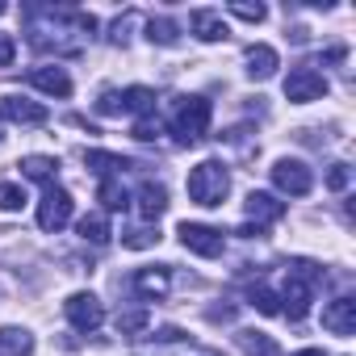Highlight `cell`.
Here are the masks:
<instances>
[{
  "label": "cell",
  "mask_w": 356,
  "mask_h": 356,
  "mask_svg": "<svg viewBox=\"0 0 356 356\" xmlns=\"http://www.w3.org/2000/svg\"><path fill=\"white\" fill-rule=\"evenodd\" d=\"M243 206H248V218H252L256 227H264V222H281V218H285V202H277L273 193H260V189L248 193Z\"/></svg>",
  "instance_id": "8fae6325"
},
{
  "label": "cell",
  "mask_w": 356,
  "mask_h": 356,
  "mask_svg": "<svg viewBox=\"0 0 356 356\" xmlns=\"http://www.w3.org/2000/svg\"><path fill=\"white\" fill-rule=\"evenodd\" d=\"M63 314H67V323L76 327V331H97L101 323H105V306H101V298L97 293H72L67 302H63Z\"/></svg>",
  "instance_id": "5b68a950"
},
{
  "label": "cell",
  "mask_w": 356,
  "mask_h": 356,
  "mask_svg": "<svg viewBox=\"0 0 356 356\" xmlns=\"http://www.w3.org/2000/svg\"><path fill=\"white\" fill-rule=\"evenodd\" d=\"M0 113H5L9 122H22V126H42V122L51 118L47 105H38V101H30V97H17V92L0 97Z\"/></svg>",
  "instance_id": "9c48e42d"
},
{
  "label": "cell",
  "mask_w": 356,
  "mask_h": 356,
  "mask_svg": "<svg viewBox=\"0 0 356 356\" xmlns=\"http://www.w3.org/2000/svg\"><path fill=\"white\" fill-rule=\"evenodd\" d=\"M163 210H168V189L155 185V181H147V185L138 189V214H143L147 222H155Z\"/></svg>",
  "instance_id": "9a60e30c"
},
{
  "label": "cell",
  "mask_w": 356,
  "mask_h": 356,
  "mask_svg": "<svg viewBox=\"0 0 356 356\" xmlns=\"http://www.w3.org/2000/svg\"><path fill=\"white\" fill-rule=\"evenodd\" d=\"M134 26H138V13H134V9H130V13H122V17H118V22L109 26V42H113V47H126V42H130V30H134Z\"/></svg>",
  "instance_id": "484cf974"
},
{
  "label": "cell",
  "mask_w": 356,
  "mask_h": 356,
  "mask_svg": "<svg viewBox=\"0 0 356 356\" xmlns=\"http://www.w3.org/2000/svg\"><path fill=\"white\" fill-rule=\"evenodd\" d=\"M323 327L331 331V335H352L356 331V298H335V302H327L323 306Z\"/></svg>",
  "instance_id": "30bf717a"
},
{
  "label": "cell",
  "mask_w": 356,
  "mask_h": 356,
  "mask_svg": "<svg viewBox=\"0 0 356 356\" xmlns=\"http://www.w3.org/2000/svg\"><path fill=\"white\" fill-rule=\"evenodd\" d=\"M147 327H151V314H147V310L118 314V331H122V335H138V331H147Z\"/></svg>",
  "instance_id": "83f0119b"
},
{
  "label": "cell",
  "mask_w": 356,
  "mask_h": 356,
  "mask_svg": "<svg viewBox=\"0 0 356 356\" xmlns=\"http://www.w3.org/2000/svg\"><path fill=\"white\" fill-rule=\"evenodd\" d=\"M314 281H318V268L314 264H293L289 277H285V293H281V314H289V323H302L310 314V302H314Z\"/></svg>",
  "instance_id": "7a4b0ae2"
},
{
  "label": "cell",
  "mask_w": 356,
  "mask_h": 356,
  "mask_svg": "<svg viewBox=\"0 0 356 356\" xmlns=\"http://www.w3.org/2000/svg\"><path fill=\"white\" fill-rule=\"evenodd\" d=\"M84 163H88V168H97V172L105 176V181H113V176H118V172H126V168H134L130 159H122V155H109V151H88V155H84Z\"/></svg>",
  "instance_id": "ac0fdd59"
},
{
  "label": "cell",
  "mask_w": 356,
  "mask_h": 356,
  "mask_svg": "<svg viewBox=\"0 0 356 356\" xmlns=\"http://www.w3.org/2000/svg\"><path fill=\"white\" fill-rule=\"evenodd\" d=\"M189 30L202 38V42H222L231 30H227V22H222V13H214V9H197L193 17H189Z\"/></svg>",
  "instance_id": "7c38bea8"
},
{
  "label": "cell",
  "mask_w": 356,
  "mask_h": 356,
  "mask_svg": "<svg viewBox=\"0 0 356 356\" xmlns=\"http://www.w3.org/2000/svg\"><path fill=\"white\" fill-rule=\"evenodd\" d=\"M17 59V38L13 34H0V67H9Z\"/></svg>",
  "instance_id": "d6a6232c"
},
{
  "label": "cell",
  "mask_w": 356,
  "mask_h": 356,
  "mask_svg": "<svg viewBox=\"0 0 356 356\" xmlns=\"http://www.w3.org/2000/svg\"><path fill=\"white\" fill-rule=\"evenodd\" d=\"M0 134H5V130H0Z\"/></svg>",
  "instance_id": "d590c367"
},
{
  "label": "cell",
  "mask_w": 356,
  "mask_h": 356,
  "mask_svg": "<svg viewBox=\"0 0 356 356\" xmlns=\"http://www.w3.org/2000/svg\"><path fill=\"white\" fill-rule=\"evenodd\" d=\"M231 17H239V22H264L268 17V9L264 5H248V0H235V5H231Z\"/></svg>",
  "instance_id": "f1b7e54d"
},
{
  "label": "cell",
  "mask_w": 356,
  "mask_h": 356,
  "mask_svg": "<svg viewBox=\"0 0 356 356\" xmlns=\"http://www.w3.org/2000/svg\"><path fill=\"white\" fill-rule=\"evenodd\" d=\"M273 185L281 193H289V197H306L314 189V176H310V168L302 159H277L273 163Z\"/></svg>",
  "instance_id": "8992f818"
},
{
  "label": "cell",
  "mask_w": 356,
  "mask_h": 356,
  "mask_svg": "<svg viewBox=\"0 0 356 356\" xmlns=\"http://www.w3.org/2000/svg\"><path fill=\"white\" fill-rule=\"evenodd\" d=\"M0 356H34V335L26 327H0Z\"/></svg>",
  "instance_id": "5bb4252c"
},
{
  "label": "cell",
  "mask_w": 356,
  "mask_h": 356,
  "mask_svg": "<svg viewBox=\"0 0 356 356\" xmlns=\"http://www.w3.org/2000/svg\"><path fill=\"white\" fill-rule=\"evenodd\" d=\"M122 105H126L130 113H147V118H151V109H155V92L143 88V84H134V88L122 92Z\"/></svg>",
  "instance_id": "603a6c76"
},
{
  "label": "cell",
  "mask_w": 356,
  "mask_h": 356,
  "mask_svg": "<svg viewBox=\"0 0 356 356\" xmlns=\"http://www.w3.org/2000/svg\"><path fill=\"white\" fill-rule=\"evenodd\" d=\"M26 206V189L22 185H0V210H22Z\"/></svg>",
  "instance_id": "f546056e"
},
{
  "label": "cell",
  "mask_w": 356,
  "mask_h": 356,
  "mask_svg": "<svg viewBox=\"0 0 356 356\" xmlns=\"http://www.w3.org/2000/svg\"><path fill=\"white\" fill-rule=\"evenodd\" d=\"M155 134H159V122H155V118H138V122H134V138H143V143H151Z\"/></svg>",
  "instance_id": "836d02e7"
},
{
  "label": "cell",
  "mask_w": 356,
  "mask_h": 356,
  "mask_svg": "<svg viewBox=\"0 0 356 356\" xmlns=\"http://www.w3.org/2000/svg\"><path fill=\"white\" fill-rule=\"evenodd\" d=\"M273 72H277V51L264 47V42L248 47V76H252V80H268Z\"/></svg>",
  "instance_id": "e0dca14e"
},
{
  "label": "cell",
  "mask_w": 356,
  "mask_h": 356,
  "mask_svg": "<svg viewBox=\"0 0 356 356\" xmlns=\"http://www.w3.org/2000/svg\"><path fill=\"white\" fill-rule=\"evenodd\" d=\"M76 231H80V239H84V243H97V248H101V243H109V235H113V231H109V222H105V214H84Z\"/></svg>",
  "instance_id": "ffe728a7"
},
{
  "label": "cell",
  "mask_w": 356,
  "mask_h": 356,
  "mask_svg": "<svg viewBox=\"0 0 356 356\" xmlns=\"http://www.w3.org/2000/svg\"><path fill=\"white\" fill-rule=\"evenodd\" d=\"M97 113H126V105H122V92H101V101H97Z\"/></svg>",
  "instance_id": "1f68e13d"
},
{
  "label": "cell",
  "mask_w": 356,
  "mask_h": 356,
  "mask_svg": "<svg viewBox=\"0 0 356 356\" xmlns=\"http://www.w3.org/2000/svg\"><path fill=\"white\" fill-rule=\"evenodd\" d=\"M298 356H327V352H318V348H302Z\"/></svg>",
  "instance_id": "e575fe53"
},
{
  "label": "cell",
  "mask_w": 356,
  "mask_h": 356,
  "mask_svg": "<svg viewBox=\"0 0 356 356\" xmlns=\"http://www.w3.org/2000/svg\"><path fill=\"white\" fill-rule=\"evenodd\" d=\"M327 97V80L314 72V67H293L289 80H285V101L293 105H310V101H323Z\"/></svg>",
  "instance_id": "52a82bcc"
},
{
  "label": "cell",
  "mask_w": 356,
  "mask_h": 356,
  "mask_svg": "<svg viewBox=\"0 0 356 356\" xmlns=\"http://www.w3.org/2000/svg\"><path fill=\"white\" fill-rule=\"evenodd\" d=\"M72 210H76V202H72V193L63 189V185H47V193H42V202H38V227L42 231H51V235H59L67 222H72Z\"/></svg>",
  "instance_id": "277c9868"
},
{
  "label": "cell",
  "mask_w": 356,
  "mask_h": 356,
  "mask_svg": "<svg viewBox=\"0 0 356 356\" xmlns=\"http://www.w3.org/2000/svg\"><path fill=\"white\" fill-rule=\"evenodd\" d=\"M231 193V172L218 163V159H202L193 172H189V197L197 206H222Z\"/></svg>",
  "instance_id": "6da1fadb"
},
{
  "label": "cell",
  "mask_w": 356,
  "mask_h": 356,
  "mask_svg": "<svg viewBox=\"0 0 356 356\" xmlns=\"http://www.w3.org/2000/svg\"><path fill=\"white\" fill-rule=\"evenodd\" d=\"M181 243H185L193 256H206V260L222 256V248H227L222 231H214V227H206V222H181Z\"/></svg>",
  "instance_id": "ba28073f"
},
{
  "label": "cell",
  "mask_w": 356,
  "mask_h": 356,
  "mask_svg": "<svg viewBox=\"0 0 356 356\" xmlns=\"http://www.w3.org/2000/svg\"><path fill=\"white\" fill-rule=\"evenodd\" d=\"M348 181H352L348 163H331V172H327V189H331V193H343V189H348Z\"/></svg>",
  "instance_id": "4dcf8cb0"
},
{
  "label": "cell",
  "mask_w": 356,
  "mask_h": 356,
  "mask_svg": "<svg viewBox=\"0 0 356 356\" xmlns=\"http://www.w3.org/2000/svg\"><path fill=\"white\" fill-rule=\"evenodd\" d=\"M239 348L248 356H277V339L264 331H239Z\"/></svg>",
  "instance_id": "44dd1931"
},
{
  "label": "cell",
  "mask_w": 356,
  "mask_h": 356,
  "mask_svg": "<svg viewBox=\"0 0 356 356\" xmlns=\"http://www.w3.org/2000/svg\"><path fill=\"white\" fill-rule=\"evenodd\" d=\"M122 243L134 248V252H143V248H155V243H159V231H151V227H134V231L122 235Z\"/></svg>",
  "instance_id": "4316f807"
},
{
  "label": "cell",
  "mask_w": 356,
  "mask_h": 356,
  "mask_svg": "<svg viewBox=\"0 0 356 356\" xmlns=\"http://www.w3.org/2000/svg\"><path fill=\"white\" fill-rule=\"evenodd\" d=\"M147 38L159 42V47H172L176 38H181V26H176L172 17H151V22H147Z\"/></svg>",
  "instance_id": "7402d4cb"
},
{
  "label": "cell",
  "mask_w": 356,
  "mask_h": 356,
  "mask_svg": "<svg viewBox=\"0 0 356 356\" xmlns=\"http://www.w3.org/2000/svg\"><path fill=\"white\" fill-rule=\"evenodd\" d=\"M22 172L30 176V181L51 185V181H55V172H59V159H51V155H26V159H22Z\"/></svg>",
  "instance_id": "d6986e66"
},
{
  "label": "cell",
  "mask_w": 356,
  "mask_h": 356,
  "mask_svg": "<svg viewBox=\"0 0 356 356\" xmlns=\"http://www.w3.org/2000/svg\"><path fill=\"white\" fill-rule=\"evenodd\" d=\"M210 113H214V105L206 97H185L181 105H176V113H172L176 143H202L206 130H210Z\"/></svg>",
  "instance_id": "3957f363"
},
{
  "label": "cell",
  "mask_w": 356,
  "mask_h": 356,
  "mask_svg": "<svg viewBox=\"0 0 356 356\" xmlns=\"http://www.w3.org/2000/svg\"><path fill=\"white\" fill-rule=\"evenodd\" d=\"M168 285H172L168 268H138L134 273V293H143V298H163Z\"/></svg>",
  "instance_id": "2e32d148"
},
{
  "label": "cell",
  "mask_w": 356,
  "mask_h": 356,
  "mask_svg": "<svg viewBox=\"0 0 356 356\" xmlns=\"http://www.w3.org/2000/svg\"><path fill=\"white\" fill-rule=\"evenodd\" d=\"M30 84L42 88V92H51V97H72V76L63 67H34Z\"/></svg>",
  "instance_id": "4fadbf2b"
},
{
  "label": "cell",
  "mask_w": 356,
  "mask_h": 356,
  "mask_svg": "<svg viewBox=\"0 0 356 356\" xmlns=\"http://www.w3.org/2000/svg\"><path fill=\"white\" fill-rule=\"evenodd\" d=\"M248 302H252L260 314H281V298H277L268 285H252V289H248Z\"/></svg>",
  "instance_id": "cb8c5ba5"
},
{
  "label": "cell",
  "mask_w": 356,
  "mask_h": 356,
  "mask_svg": "<svg viewBox=\"0 0 356 356\" xmlns=\"http://www.w3.org/2000/svg\"><path fill=\"white\" fill-rule=\"evenodd\" d=\"M97 197H101V206H105V210H126V206H130V197H126V189H122L118 181H101Z\"/></svg>",
  "instance_id": "d4e9b609"
}]
</instances>
